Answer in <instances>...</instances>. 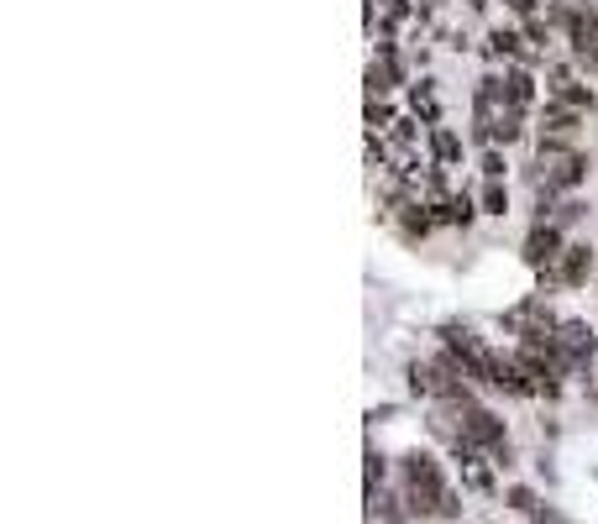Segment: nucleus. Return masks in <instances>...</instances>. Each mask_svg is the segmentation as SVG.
<instances>
[{
    "label": "nucleus",
    "instance_id": "obj_1",
    "mask_svg": "<svg viewBox=\"0 0 598 524\" xmlns=\"http://www.w3.org/2000/svg\"><path fill=\"white\" fill-rule=\"evenodd\" d=\"M399 499H405L409 514H420V520H456L462 514V499H456L452 488H447V472H441V462L431 452H405L399 456Z\"/></svg>",
    "mask_w": 598,
    "mask_h": 524
},
{
    "label": "nucleus",
    "instance_id": "obj_2",
    "mask_svg": "<svg viewBox=\"0 0 598 524\" xmlns=\"http://www.w3.org/2000/svg\"><path fill=\"white\" fill-rule=\"evenodd\" d=\"M441 409L452 414V425L462 430V441H467L473 452H488L499 467L509 462V435H504V420L488 405H478V399H462V405H441Z\"/></svg>",
    "mask_w": 598,
    "mask_h": 524
},
{
    "label": "nucleus",
    "instance_id": "obj_3",
    "mask_svg": "<svg viewBox=\"0 0 598 524\" xmlns=\"http://www.w3.org/2000/svg\"><path fill=\"white\" fill-rule=\"evenodd\" d=\"M588 179V158L573 143H546L535 147V190L541 194H567Z\"/></svg>",
    "mask_w": 598,
    "mask_h": 524
},
{
    "label": "nucleus",
    "instance_id": "obj_4",
    "mask_svg": "<svg viewBox=\"0 0 598 524\" xmlns=\"http://www.w3.org/2000/svg\"><path fill=\"white\" fill-rule=\"evenodd\" d=\"M436 335H441V341H447V352L462 362L467 383H483V388H494V383H499V352H488V346H483V341L467 331V326L447 320V326H441Z\"/></svg>",
    "mask_w": 598,
    "mask_h": 524
},
{
    "label": "nucleus",
    "instance_id": "obj_5",
    "mask_svg": "<svg viewBox=\"0 0 598 524\" xmlns=\"http://www.w3.org/2000/svg\"><path fill=\"white\" fill-rule=\"evenodd\" d=\"M556 352L567 357V367L573 373H583L588 362H598V335L588 320H577V315H567L562 326H556Z\"/></svg>",
    "mask_w": 598,
    "mask_h": 524
},
{
    "label": "nucleus",
    "instance_id": "obj_6",
    "mask_svg": "<svg viewBox=\"0 0 598 524\" xmlns=\"http://www.w3.org/2000/svg\"><path fill=\"white\" fill-rule=\"evenodd\" d=\"M562 252H567V241H562V231H556L551 220H535V226H530V237H526V247H520L526 267H535V273H551Z\"/></svg>",
    "mask_w": 598,
    "mask_h": 524
},
{
    "label": "nucleus",
    "instance_id": "obj_7",
    "mask_svg": "<svg viewBox=\"0 0 598 524\" xmlns=\"http://www.w3.org/2000/svg\"><path fill=\"white\" fill-rule=\"evenodd\" d=\"M588 273H594V247L573 241V247L556 258V267H551V273H541V278H546V284H556V288H583V284H588Z\"/></svg>",
    "mask_w": 598,
    "mask_h": 524
},
{
    "label": "nucleus",
    "instance_id": "obj_8",
    "mask_svg": "<svg viewBox=\"0 0 598 524\" xmlns=\"http://www.w3.org/2000/svg\"><path fill=\"white\" fill-rule=\"evenodd\" d=\"M567 43H573V58H577V64L594 73V69H598V11H594V5H588V16H583V22L567 32Z\"/></svg>",
    "mask_w": 598,
    "mask_h": 524
},
{
    "label": "nucleus",
    "instance_id": "obj_9",
    "mask_svg": "<svg viewBox=\"0 0 598 524\" xmlns=\"http://www.w3.org/2000/svg\"><path fill=\"white\" fill-rule=\"evenodd\" d=\"M551 105H567V111H594V90H583L577 79H567V69L556 64L551 69Z\"/></svg>",
    "mask_w": 598,
    "mask_h": 524
},
{
    "label": "nucleus",
    "instance_id": "obj_10",
    "mask_svg": "<svg viewBox=\"0 0 598 524\" xmlns=\"http://www.w3.org/2000/svg\"><path fill=\"white\" fill-rule=\"evenodd\" d=\"M541 126H546V132H541L546 143H573L577 126H583V111H567V105H551L546 100V121H541Z\"/></svg>",
    "mask_w": 598,
    "mask_h": 524
},
{
    "label": "nucleus",
    "instance_id": "obj_11",
    "mask_svg": "<svg viewBox=\"0 0 598 524\" xmlns=\"http://www.w3.org/2000/svg\"><path fill=\"white\" fill-rule=\"evenodd\" d=\"M483 53L488 58H535V53H526V32H509V26H499V32H488L483 37Z\"/></svg>",
    "mask_w": 598,
    "mask_h": 524
},
{
    "label": "nucleus",
    "instance_id": "obj_12",
    "mask_svg": "<svg viewBox=\"0 0 598 524\" xmlns=\"http://www.w3.org/2000/svg\"><path fill=\"white\" fill-rule=\"evenodd\" d=\"M499 90H504V100H509V105H520V111H526V105H535V79H530L526 69H509L499 79Z\"/></svg>",
    "mask_w": 598,
    "mask_h": 524
},
{
    "label": "nucleus",
    "instance_id": "obj_13",
    "mask_svg": "<svg viewBox=\"0 0 598 524\" xmlns=\"http://www.w3.org/2000/svg\"><path fill=\"white\" fill-rule=\"evenodd\" d=\"M431 210H436V220H447V226H473V215H478L467 194H447V200H436Z\"/></svg>",
    "mask_w": 598,
    "mask_h": 524
},
{
    "label": "nucleus",
    "instance_id": "obj_14",
    "mask_svg": "<svg viewBox=\"0 0 598 524\" xmlns=\"http://www.w3.org/2000/svg\"><path fill=\"white\" fill-rule=\"evenodd\" d=\"M394 84H399V58H394V53H383L379 64L368 69V90L383 95V90H394Z\"/></svg>",
    "mask_w": 598,
    "mask_h": 524
},
{
    "label": "nucleus",
    "instance_id": "obj_15",
    "mask_svg": "<svg viewBox=\"0 0 598 524\" xmlns=\"http://www.w3.org/2000/svg\"><path fill=\"white\" fill-rule=\"evenodd\" d=\"M462 477H467V488H473V493H494V472L483 467V452L462 456Z\"/></svg>",
    "mask_w": 598,
    "mask_h": 524
},
{
    "label": "nucleus",
    "instance_id": "obj_16",
    "mask_svg": "<svg viewBox=\"0 0 598 524\" xmlns=\"http://www.w3.org/2000/svg\"><path fill=\"white\" fill-rule=\"evenodd\" d=\"M431 152H436V163L447 168L462 158V143H456V132H447V126H431Z\"/></svg>",
    "mask_w": 598,
    "mask_h": 524
},
{
    "label": "nucleus",
    "instance_id": "obj_17",
    "mask_svg": "<svg viewBox=\"0 0 598 524\" xmlns=\"http://www.w3.org/2000/svg\"><path fill=\"white\" fill-rule=\"evenodd\" d=\"M409 388L431 399V394H436V373H431V362H409Z\"/></svg>",
    "mask_w": 598,
    "mask_h": 524
},
{
    "label": "nucleus",
    "instance_id": "obj_18",
    "mask_svg": "<svg viewBox=\"0 0 598 524\" xmlns=\"http://www.w3.org/2000/svg\"><path fill=\"white\" fill-rule=\"evenodd\" d=\"M478 205H483L488 215H504V210H509V190H504V184H483Z\"/></svg>",
    "mask_w": 598,
    "mask_h": 524
},
{
    "label": "nucleus",
    "instance_id": "obj_19",
    "mask_svg": "<svg viewBox=\"0 0 598 524\" xmlns=\"http://www.w3.org/2000/svg\"><path fill=\"white\" fill-rule=\"evenodd\" d=\"M409 105H415V116H426L431 126H436V116H441V111H436V95L426 90V84H415V90H409Z\"/></svg>",
    "mask_w": 598,
    "mask_h": 524
},
{
    "label": "nucleus",
    "instance_id": "obj_20",
    "mask_svg": "<svg viewBox=\"0 0 598 524\" xmlns=\"http://www.w3.org/2000/svg\"><path fill=\"white\" fill-rule=\"evenodd\" d=\"M504 499H509V509H520V514H535V493H530V488H509V493H504Z\"/></svg>",
    "mask_w": 598,
    "mask_h": 524
},
{
    "label": "nucleus",
    "instance_id": "obj_21",
    "mask_svg": "<svg viewBox=\"0 0 598 524\" xmlns=\"http://www.w3.org/2000/svg\"><path fill=\"white\" fill-rule=\"evenodd\" d=\"M504 168H509L504 163V152H483V179H488V184H499Z\"/></svg>",
    "mask_w": 598,
    "mask_h": 524
},
{
    "label": "nucleus",
    "instance_id": "obj_22",
    "mask_svg": "<svg viewBox=\"0 0 598 524\" xmlns=\"http://www.w3.org/2000/svg\"><path fill=\"white\" fill-rule=\"evenodd\" d=\"M530 520H535V524H567L556 509H546V503H535V514H530Z\"/></svg>",
    "mask_w": 598,
    "mask_h": 524
},
{
    "label": "nucleus",
    "instance_id": "obj_23",
    "mask_svg": "<svg viewBox=\"0 0 598 524\" xmlns=\"http://www.w3.org/2000/svg\"><path fill=\"white\" fill-rule=\"evenodd\" d=\"M467 5H473V11H478V5H488V0H467Z\"/></svg>",
    "mask_w": 598,
    "mask_h": 524
},
{
    "label": "nucleus",
    "instance_id": "obj_24",
    "mask_svg": "<svg viewBox=\"0 0 598 524\" xmlns=\"http://www.w3.org/2000/svg\"><path fill=\"white\" fill-rule=\"evenodd\" d=\"M594 378H598V362H594Z\"/></svg>",
    "mask_w": 598,
    "mask_h": 524
},
{
    "label": "nucleus",
    "instance_id": "obj_25",
    "mask_svg": "<svg viewBox=\"0 0 598 524\" xmlns=\"http://www.w3.org/2000/svg\"><path fill=\"white\" fill-rule=\"evenodd\" d=\"M394 5H405V0H394Z\"/></svg>",
    "mask_w": 598,
    "mask_h": 524
},
{
    "label": "nucleus",
    "instance_id": "obj_26",
    "mask_svg": "<svg viewBox=\"0 0 598 524\" xmlns=\"http://www.w3.org/2000/svg\"><path fill=\"white\" fill-rule=\"evenodd\" d=\"M594 79H598V69H594Z\"/></svg>",
    "mask_w": 598,
    "mask_h": 524
}]
</instances>
